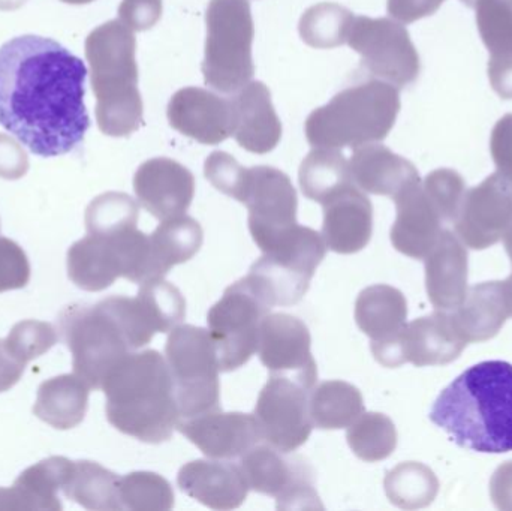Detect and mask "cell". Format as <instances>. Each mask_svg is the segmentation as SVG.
<instances>
[{
    "instance_id": "obj_50",
    "label": "cell",
    "mask_w": 512,
    "mask_h": 511,
    "mask_svg": "<svg viewBox=\"0 0 512 511\" xmlns=\"http://www.w3.org/2000/svg\"><path fill=\"white\" fill-rule=\"evenodd\" d=\"M489 78L493 90L502 99H512V48L492 53L489 60Z\"/></svg>"
},
{
    "instance_id": "obj_43",
    "label": "cell",
    "mask_w": 512,
    "mask_h": 511,
    "mask_svg": "<svg viewBox=\"0 0 512 511\" xmlns=\"http://www.w3.org/2000/svg\"><path fill=\"white\" fill-rule=\"evenodd\" d=\"M423 188L441 213L445 224H454L468 191L463 177L450 168H439L423 180Z\"/></svg>"
},
{
    "instance_id": "obj_45",
    "label": "cell",
    "mask_w": 512,
    "mask_h": 511,
    "mask_svg": "<svg viewBox=\"0 0 512 511\" xmlns=\"http://www.w3.org/2000/svg\"><path fill=\"white\" fill-rule=\"evenodd\" d=\"M30 281L26 252L14 240L0 237V293L21 290Z\"/></svg>"
},
{
    "instance_id": "obj_41",
    "label": "cell",
    "mask_w": 512,
    "mask_h": 511,
    "mask_svg": "<svg viewBox=\"0 0 512 511\" xmlns=\"http://www.w3.org/2000/svg\"><path fill=\"white\" fill-rule=\"evenodd\" d=\"M475 9L478 32L490 53L512 48V0H460Z\"/></svg>"
},
{
    "instance_id": "obj_47",
    "label": "cell",
    "mask_w": 512,
    "mask_h": 511,
    "mask_svg": "<svg viewBox=\"0 0 512 511\" xmlns=\"http://www.w3.org/2000/svg\"><path fill=\"white\" fill-rule=\"evenodd\" d=\"M490 152L499 173L512 180V114H505L493 128Z\"/></svg>"
},
{
    "instance_id": "obj_9",
    "label": "cell",
    "mask_w": 512,
    "mask_h": 511,
    "mask_svg": "<svg viewBox=\"0 0 512 511\" xmlns=\"http://www.w3.org/2000/svg\"><path fill=\"white\" fill-rule=\"evenodd\" d=\"M325 252L322 234L297 225L252 264L248 278L271 308L295 305L309 290Z\"/></svg>"
},
{
    "instance_id": "obj_27",
    "label": "cell",
    "mask_w": 512,
    "mask_h": 511,
    "mask_svg": "<svg viewBox=\"0 0 512 511\" xmlns=\"http://www.w3.org/2000/svg\"><path fill=\"white\" fill-rule=\"evenodd\" d=\"M349 167L352 182L367 194L394 198L403 189L421 180L412 162L382 144L355 147Z\"/></svg>"
},
{
    "instance_id": "obj_37",
    "label": "cell",
    "mask_w": 512,
    "mask_h": 511,
    "mask_svg": "<svg viewBox=\"0 0 512 511\" xmlns=\"http://www.w3.org/2000/svg\"><path fill=\"white\" fill-rule=\"evenodd\" d=\"M354 12L337 3H318L301 15L298 30L301 39L313 48L343 45L354 21Z\"/></svg>"
},
{
    "instance_id": "obj_7",
    "label": "cell",
    "mask_w": 512,
    "mask_h": 511,
    "mask_svg": "<svg viewBox=\"0 0 512 511\" xmlns=\"http://www.w3.org/2000/svg\"><path fill=\"white\" fill-rule=\"evenodd\" d=\"M165 360L173 377L180 420L222 410L221 369L209 330L191 324L171 330Z\"/></svg>"
},
{
    "instance_id": "obj_46",
    "label": "cell",
    "mask_w": 512,
    "mask_h": 511,
    "mask_svg": "<svg viewBox=\"0 0 512 511\" xmlns=\"http://www.w3.org/2000/svg\"><path fill=\"white\" fill-rule=\"evenodd\" d=\"M162 9V0H123L119 6V20L134 32H144L161 20Z\"/></svg>"
},
{
    "instance_id": "obj_28",
    "label": "cell",
    "mask_w": 512,
    "mask_h": 511,
    "mask_svg": "<svg viewBox=\"0 0 512 511\" xmlns=\"http://www.w3.org/2000/svg\"><path fill=\"white\" fill-rule=\"evenodd\" d=\"M450 312L468 344L495 338L511 317L504 282H483L469 288L462 305Z\"/></svg>"
},
{
    "instance_id": "obj_44",
    "label": "cell",
    "mask_w": 512,
    "mask_h": 511,
    "mask_svg": "<svg viewBox=\"0 0 512 511\" xmlns=\"http://www.w3.org/2000/svg\"><path fill=\"white\" fill-rule=\"evenodd\" d=\"M246 170L237 162L234 156L227 152L210 153L204 164V176L222 194L239 200L243 182H245Z\"/></svg>"
},
{
    "instance_id": "obj_12",
    "label": "cell",
    "mask_w": 512,
    "mask_h": 511,
    "mask_svg": "<svg viewBox=\"0 0 512 511\" xmlns=\"http://www.w3.org/2000/svg\"><path fill=\"white\" fill-rule=\"evenodd\" d=\"M240 203L249 210V231L262 252L297 227L298 198L288 174L268 165L246 170Z\"/></svg>"
},
{
    "instance_id": "obj_8",
    "label": "cell",
    "mask_w": 512,
    "mask_h": 511,
    "mask_svg": "<svg viewBox=\"0 0 512 511\" xmlns=\"http://www.w3.org/2000/svg\"><path fill=\"white\" fill-rule=\"evenodd\" d=\"M59 329L71 351L74 374L90 389L102 390L107 375L134 351L116 318L101 302L68 306L60 314Z\"/></svg>"
},
{
    "instance_id": "obj_6",
    "label": "cell",
    "mask_w": 512,
    "mask_h": 511,
    "mask_svg": "<svg viewBox=\"0 0 512 511\" xmlns=\"http://www.w3.org/2000/svg\"><path fill=\"white\" fill-rule=\"evenodd\" d=\"M206 21V54L201 65L204 81L218 92H239L255 74L251 3L249 0H210Z\"/></svg>"
},
{
    "instance_id": "obj_35",
    "label": "cell",
    "mask_w": 512,
    "mask_h": 511,
    "mask_svg": "<svg viewBox=\"0 0 512 511\" xmlns=\"http://www.w3.org/2000/svg\"><path fill=\"white\" fill-rule=\"evenodd\" d=\"M74 462L63 456H51L24 470L14 486L23 497L27 510L60 511L63 509L57 492H62L71 476Z\"/></svg>"
},
{
    "instance_id": "obj_48",
    "label": "cell",
    "mask_w": 512,
    "mask_h": 511,
    "mask_svg": "<svg viewBox=\"0 0 512 511\" xmlns=\"http://www.w3.org/2000/svg\"><path fill=\"white\" fill-rule=\"evenodd\" d=\"M29 159L23 147L8 135L0 134V177L17 180L26 176Z\"/></svg>"
},
{
    "instance_id": "obj_25",
    "label": "cell",
    "mask_w": 512,
    "mask_h": 511,
    "mask_svg": "<svg viewBox=\"0 0 512 511\" xmlns=\"http://www.w3.org/2000/svg\"><path fill=\"white\" fill-rule=\"evenodd\" d=\"M233 101L237 143L256 155L276 149L282 138V123L271 102V93L262 81H249Z\"/></svg>"
},
{
    "instance_id": "obj_51",
    "label": "cell",
    "mask_w": 512,
    "mask_h": 511,
    "mask_svg": "<svg viewBox=\"0 0 512 511\" xmlns=\"http://www.w3.org/2000/svg\"><path fill=\"white\" fill-rule=\"evenodd\" d=\"M490 495L499 510L512 511V461L505 462L493 474Z\"/></svg>"
},
{
    "instance_id": "obj_24",
    "label": "cell",
    "mask_w": 512,
    "mask_h": 511,
    "mask_svg": "<svg viewBox=\"0 0 512 511\" xmlns=\"http://www.w3.org/2000/svg\"><path fill=\"white\" fill-rule=\"evenodd\" d=\"M468 246L456 233L445 228L426 263V288L430 302L438 311L459 308L468 294Z\"/></svg>"
},
{
    "instance_id": "obj_40",
    "label": "cell",
    "mask_w": 512,
    "mask_h": 511,
    "mask_svg": "<svg viewBox=\"0 0 512 511\" xmlns=\"http://www.w3.org/2000/svg\"><path fill=\"white\" fill-rule=\"evenodd\" d=\"M119 497L123 510L134 511H168L176 500L171 483L152 471L120 477Z\"/></svg>"
},
{
    "instance_id": "obj_1",
    "label": "cell",
    "mask_w": 512,
    "mask_h": 511,
    "mask_svg": "<svg viewBox=\"0 0 512 511\" xmlns=\"http://www.w3.org/2000/svg\"><path fill=\"white\" fill-rule=\"evenodd\" d=\"M87 68L54 39L23 35L0 47V125L42 158L66 155L90 128Z\"/></svg>"
},
{
    "instance_id": "obj_19",
    "label": "cell",
    "mask_w": 512,
    "mask_h": 511,
    "mask_svg": "<svg viewBox=\"0 0 512 511\" xmlns=\"http://www.w3.org/2000/svg\"><path fill=\"white\" fill-rule=\"evenodd\" d=\"M177 429L207 458H242L262 441L255 414L224 413L222 410L180 420Z\"/></svg>"
},
{
    "instance_id": "obj_18",
    "label": "cell",
    "mask_w": 512,
    "mask_h": 511,
    "mask_svg": "<svg viewBox=\"0 0 512 511\" xmlns=\"http://www.w3.org/2000/svg\"><path fill=\"white\" fill-rule=\"evenodd\" d=\"M167 116L176 131L207 146L224 143L233 135V101L201 87L177 90Z\"/></svg>"
},
{
    "instance_id": "obj_13",
    "label": "cell",
    "mask_w": 512,
    "mask_h": 511,
    "mask_svg": "<svg viewBox=\"0 0 512 511\" xmlns=\"http://www.w3.org/2000/svg\"><path fill=\"white\" fill-rule=\"evenodd\" d=\"M288 453L267 446H255L240 458L249 489L276 498L279 510L324 509L316 494L309 464Z\"/></svg>"
},
{
    "instance_id": "obj_53",
    "label": "cell",
    "mask_w": 512,
    "mask_h": 511,
    "mask_svg": "<svg viewBox=\"0 0 512 511\" xmlns=\"http://www.w3.org/2000/svg\"><path fill=\"white\" fill-rule=\"evenodd\" d=\"M27 0H0V9L2 11H14L21 8Z\"/></svg>"
},
{
    "instance_id": "obj_21",
    "label": "cell",
    "mask_w": 512,
    "mask_h": 511,
    "mask_svg": "<svg viewBox=\"0 0 512 511\" xmlns=\"http://www.w3.org/2000/svg\"><path fill=\"white\" fill-rule=\"evenodd\" d=\"M393 200L397 216L391 243L400 254L424 260L447 228L444 218L424 191L423 180L412 183Z\"/></svg>"
},
{
    "instance_id": "obj_54",
    "label": "cell",
    "mask_w": 512,
    "mask_h": 511,
    "mask_svg": "<svg viewBox=\"0 0 512 511\" xmlns=\"http://www.w3.org/2000/svg\"><path fill=\"white\" fill-rule=\"evenodd\" d=\"M505 291H507L508 308H510V315L512 317V275L507 281H504Z\"/></svg>"
},
{
    "instance_id": "obj_22",
    "label": "cell",
    "mask_w": 512,
    "mask_h": 511,
    "mask_svg": "<svg viewBox=\"0 0 512 511\" xmlns=\"http://www.w3.org/2000/svg\"><path fill=\"white\" fill-rule=\"evenodd\" d=\"M177 485L188 497L213 510L239 509L251 491L242 467L222 459H197L183 465Z\"/></svg>"
},
{
    "instance_id": "obj_3",
    "label": "cell",
    "mask_w": 512,
    "mask_h": 511,
    "mask_svg": "<svg viewBox=\"0 0 512 511\" xmlns=\"http://www.w3.org/2000/svg\"><path fill=\"white\" fill-rule=\"evenodd\" d=\"M108 422L141 443L161 444L180 422L173 377L159 351L125 357L102 384Z\"/></svg>"
},
{
    "instance_id": "obj_20",
    "label": "cell",
    "mask_w": 512,
    "mask_h": 511,
    "mask_svg": "<svg viewBox=\"0 0 512 511\" xmlns=\"http://www.w3.org/2000/svg\"><path fill=\"white\" fill-rule=\"evenodd\" d=\"M134 191L141 206L159 221L185 215L195 195V177L170 158H153L138 167Z\"/></svg>"
},
{
    "instance_id": "obj_52",
    "label": "cell",
    "mask_w": 512,
    "mask_h": 511,
    "mask_svg": "<svg viewBox=\"0 0 512 511\" xmlns=\"http://www.w3.org/2000/svg\"><path fill=\"white\" fill-rule=\"evenodd\" d=\"M24 368L26 365L9 351L5 339H0V393L8 392L20 381Z\"/></svg>"
},
{
    "instance_id": "obj_33",
    "label": "cell",
    "mask_w": 512,
    "mask_h": 511,
    "mask_svg": "<svg viewBox=\"0 0 512 511\" xmlns=\"http://www.w3.org/2000/svg\"><path fill=\"white\" fill-rule=\"evenodd\" d=\"M298 182L304 197L324 204L352 182L351 167L337 149L315 147L301 162Z\"/></svg>"
},
{
    "instance_id": "obj_16",
    "label": "cell",
    "mask_w": 512,
    "mask_h": 511,
    "mask_svg": "<svg viewBox=\"0 0 512 511\" xmlns=\"http://www.w3.org/2000/svg\"><path fill=\"white\" fill-rule=\"evenodd\" d=\"M310 344L309 329L294 315L268 314L259 324L256 353L270 375L292 378L313 390L318 368Z\"/></svg>"
},
{
    "instance_id": "obj_36",
    "label": "cell",
    "mask_w": 512,
    "mask_h": 511,
    "mask_svg": "<svg viewBox=\"0 0 512 511\" xmlns=\"http://www.w3.org/2000/svg\"><path fill=\"white\" fill-rule=\"evenodd\" d=\"M388 500L403 510H417L430 506L439 491L435 473L418 462L397 465L385 477Z\"/></svg>"
},
{
    "instance_id": "obj_34",
    "label": "cell",
    "mask_w": 512,
    "mask_h": 511,
    "mask_svg": "<svg viewBox=\"0 0 512 511\" xmlns=\"http://www.w3.org/2000/svg\"><path fill=\"white\" fill-rule=\"evenodd\" d=\"M120 477L98 462L77 461L63 488L66 498L87 510H123L119 497Z\"/></svg>"
},
{
    "instance_id": "obj_2",
    "label": "cell",
    "mask_w": 512,
    "mask_h": 511,
    "mask_svg": "<svg viewBox=\"0 0 512 511\" xmlns=\"http://www.w3.org/2000/svg\"><path fill=\"white\" fill-rule=\"evenodd\" d=\"M430 420L463 449L512 452V365L478 363L456 378L433 404Z\"/></svg>"
},
{
    "instance_id": "obj_42",
    "label": "cell",
    "mask_w": 512,
    "mask_h": 511,
    "mask_svg": "<svg viewBox=\"0 0 512 511\" xmlns=\"http://www.w3.org/2000/svg\"><path fill=\"white\" fill-rule=\"evenodd\" d=\"M5 341L9 351L27 365L56 345L57 333L51 324L26 320L15 324Z\"/></svg>"
},
{
    "instance_id": "obj_31",
    "label": "cell",
    "mask_w": 512,
    "mask_h": 511,
    "mask_svg": "<svg viewBox=\"0 0 512 511\" xmlns=\"http://www.w3.org/2000/svg\"><path fill=\"white\" fill-rule=\"evenodd\" d=\"M200 222L180 215L165 219L149 236L153 279L164 278L174 266L194 258L203 245Z\"/></svg>"
},
{
    "instance_id": "obj_26",
    "label": "cell",
    "mask_w": 512,
    "mask_h": 511,
    "mask_svg": "<svg viewBox=\"0 0 512 511\" xmlns=\"http://www.w3.org/2000/svg\"><path fill=\"white\" fill-rule=\"evenodd\" d=\"M120 233L89 236L69 248L68 276L72 284L89 293L107 290L125 273Z\"/></svg>"
},
{
    "instance_id": "obj_23",
    "label": "cell",
    "mask_w": 512,
    "mask_h": 511,
    "mask_svg": "<svg viewBox=\"0 0 512 511\" xmlns=\"http://www.w3.org/2000/svg\"><path fill=\"white\" fill-rule=\"evenodd\" d=\"M322 207V239L330 251L349 255L369 245L373 234V206L360 188L348 186Z\"/></svg>"
},
{
    "instance_id": "obj_29",
    "label": "cell",
    "mask_w": 512,
    "mask_h": 511,
    "mask_svg": "<svg viewBox=\"0 0 512 511\" xmlns=\"http://www.w3.org/2000/svg\"><path fill=\"white\" fill-rule=\"evenodd\" d=\"M89 390L77 374L50 378L39 386L33 414L59 431L77 428L86 417Z\"/></svg>"
},
{
    "instance_id": "obj_30",
    "label": "cell",
    "mask_w": 512,
    "mask_h": 511,
    "mask_svg": "<svg viewBox=\"0 0 512 511\" xmlns=\"http://www.w3.org/2000/svg\"><path fill=\"white\" fill-rule=\"evenodd\" d=\"M408 318V303L402 291L378 284L364 288L355 302V323L372 344L399 336Z\"/></svg>"
},
{
    "instance_id": "obj_38",
    "label": "cell",
    "mask_w": 512,
    "mask_h": 511,
    "mask_svg": "<svg viewBox=\"0 0 512 511\" xmlns=\"http://www.w3.org/2000/svg\"><path fill=\"white\" fill-rule=\"evenodd\" d=\"M346 440L357 458L372 464L393 455L397 447V429L385 414L364 411L349 426Z\"/></svg>"
},
{
    "instance_id": "obj_4",
    "label": "cell",
    "mask_w": 512,
    "mask_h": 511,
    "mask_svg": "<svg viewBox=\"0 0 512 511\" xmlns=\"http://www.w3.org/2000/svg\"><path fill=\"white\" fill-rule=\"evenodd\" d=\"M137 41L122 20H110L90 32L86 59L96 96V120L108 137H129L143 126L138 90Z\"/></svg>"
},
{
    "instance_id": "obj_14",
    "label": "cell",
    "mask_w": 512,
    "mask_h": 511,
    "mask_svg": "<svg viewBox=\"0 0 512 511\" xmlns=\"http://www.w3.org/2000/svg\"><path fill=\"white\" fill-rule=\"evenodd\" d=\"M310 392L292 378L270 375L255 407L262 440L288 455L304 446L313 429Z\"/></svg>"
},
{
    "instance_id": "obj_15",
    "label": "cell",
    "mask_w": 512,
    "mask_h": 511,
    "mask_svg": "<svg viewBox=\"0 0 512 511\" xmlns=\"http://www.w3.org/2000/svg\"><path fill=\"white\" fill-rule=\"evenodd\" d=\"M466 345L451 312L436 311L406 324L396 339L381 345L379 362L385 368H399L403 363L418 368L448 365L459 359Z\"/></svg>"
},
{
    "instance_id": "obj_5",
    "label": "cell",
    "mask_w": 512,
    "mask_h": 511,
    "mask_svg": "<svg viewBox=\"0 0 512 511\" xmlns=\"http://www.w3.org/2000/svg\"><path fill=\"white\" fill-rule=\"evenodd\" d=\"M399 111V89L387 81L372 78L346 87L324 107L313 110L304 131L310 146L355 149L384 141Z\"/></svg>"
},
{
    "instance_id": "obj_10",
    "label": "cell",
    "mask_w": 512,
    "mask_h": 511,
    "mask_svg": "<svg viewBox=\"0 0 512 511\" xmlns=\"http://www.w3.org/2000/svg\"><path fill=\"white\" fill-rule=\"evenodd\" d=\"M271 305L256 290L251 279H240L207 314L221 372L236 371L251 360L258 348L259 324Z\"/></svg>"
},
{
    "instance_id": "obj_49",
    "label": "cell",
    "mask_w": 512,
    "mask_h": 511,
    "mask_svg": "<svg viewBox=\"0 0 512 511\" xmlns=\"http://www.w3.org/2000/svg\"><path fill=\"white\" fill-rule=\"evenodd\" d=\"M445 0H388L387 11L394 20L411 24L435 14Z\"/></svg>"
},
{
    "instance_id": "obj_55",
    "label": "cell",
    "mask_w": 512,
    "mask_h": 511,
    "mask_svg": "<svg viewBox=\"0 0 512 511\" xmlns=\"http://www.w3.org/2000/svg\"><path fill=\"white\" fill-rule=\"evenodd\" d=\"M505 248H507L508 255H510L512 263V224L508 228L507 233L504 236Z\"/></svg>"
},
{
    "instance_id": "obj_17",
    "label": "cell",
    "mask_w": 512,
    "mask_h": 511,
    "mask_svg": "<svg viewBox=\"0 0 512 511\" xmlns=\"http://www.w3.org/2000/svg\"><path fill=\"white\" fill-rule=\"evenodd\" d=\"M512 224V185L496 171L466 191L454 228L468 248L483 251L504 239Z\"/></svg>"
},
{
    "instance_id": "obj_32",
    "label": "cell",
    "mask_w": 512,
    "mask_h": 511,
    "mask_svg": "<svg viewBox=\"0 0 512 511\" xmlns=\"http://www.w3.org/2000/svg\"><path fill=\"white\" fill-rule=\"evenodd\" d=\"M310 419L313 428L336 431L349 428L364 408L360 390L346 381H324L313 387L309 398Z\"/></svg>"
},
{
    "instance_id": "obj_11",
    "label": "cell",
    "mask_w": 512,
    "mask_h": 511,
    "mask_svg": "<svg viewBox=\"0 0 512 511\" xmlns=\"http://www.w3.org/2000/svg\"><path fill=\"white\" fill-rule=\"evenodd\" d=\"M361 66L397 89L411 86L421 71L420 56L406 27L390 18L355 17L346 38Z\"/></svg>"
},
{
    "instance_id": "obj_56",
    "label": "cell",
    "mask_w": 512,
    "mask_h": 511,
    "mask_svg": "<svg viewBox=\"0 0 512 511\" xmlns=\"http://www.w3.org/2000/svg\"><path fill=\"white\" fill-rule=\"evenodd\" d=\"M62 2L69 3V5H87V3L95 2V0H62Z\"/></svg>"
},
{
    "instance_id": "obj_39",
    "label": "cell",
    "mask_w": 512,
    "mask_h": 511,
    "mask_svg": "<svg viewBox=\"0 0 512 511\" xmlns=\"http://www.w3.org/2000/svg\"><path fill=\"white\" fill-rule=\"evenodd\" d=\"M140 207L134 198L123 192H105L96 197L86 209L87 233L110 236L129 228H137Z\"/></svg>"
}]
</instances>
